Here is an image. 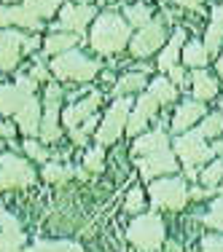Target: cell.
<instances>
[{
  "mask_svg": "<svg viewBox=\"0 0 223 252\" xmlns=\"http://www.w3.org/2000/svg\"><path fill=\"white\" fill-rule=\"evenodd\" d=\"M218 73H221V78H223V54L218 57Z\"/></svg>",
  "mask_w": 223,
  "mask_h": 252,
  "instance_id": "cell-46",
  "label": "cell"
},
{
  "mask_svg": "<svg viewBox=\"0 0 223 252\" xmlns=\"http://www.w3.org/2000/svg\"><path fill=\"white\" fill-rule=\"evenodd\" d=\"M59 99H62V89L57 83H49L46 89V113L40 118V140L43 142H57L62 129H59Z\"/></svg>",
  "mask_w": 223,
  "mask_h": 252,
  "instance_id": "cell-8",
  "label": "cell"
},
{
  "mask_svg": "<svg viewBox=\"0 0 223 252\" xmlns=\"http://www.w3.org/2000/svg\"><path fill=\"white\" fill-rule=\"evenodd\" d=\"M124 209L129 215H140L143 209H146V193H143L140 188H132L129 196H126V201H124Z\"/></svg>",
  "mask_w": 223,
  "mask_h": 252,
  "instance_id": "cell-33",
  "label": "cell"
},
{
  "mask_svg": "<svg viewBox=\"0 0 223 252\" xmlns=\"http://www.w3.org/2000/svg\"><path fill=\"white\" fill-rule=\"evenodd\" d=\"M132 40L129 25L116 14H102L92 27V49L100 54H116Z\"/></svg>",
  "mask_w": 223,
  "mask_h": 252,
  "instance_id": "cell-1",
  "label": "cell"
},
{
  "mask_svg": "<svg viewBox=\"0 0 223 252\" xmlns=\"http://www.w3.org/2000/svg\"><path fill=\"white\" fill-rule=\"evenodd\" d=\"M83 166H86V172H102V166H105V151H102V145H94L86 153Z\"/></svg>",
  "mask_w": 223,
  "mask_h": 252,
  "instance_id": "cell-34",
  "label": "cell"
},
{
  "mask_svg": "<svg viewBox=\"0 0 223 252\" xmlns=\"http://www.w3.org/2000/svg\"><path fill=\"white\" fill-rule=\"evenodd\" d=\"M223 43V3L213 11V22L207 27V35H204V49L207 54H218Z\"/></svg>",
  "mask_w": 223,
  "mask_h": 252,
  "instance_id": "cell-21",
  "label": "cell"
},
{
  "mask_svg": "<svg viewBox=\"0 0 223 252\" xmlns=\"http://www.w3.org/2000/svg\"><path fill=\"white\" fill-rule=\"evenodd\" d=\"M73 172L68 169V166H59V164H46L43 166V180H49V183H65V180H70Z\"/></svg>",
  "mask_w": 223,
  "mask_h": 252,
  "instance_id": "cell-36",
  "label": "cell"
},
{
  "mask_svg": "<svg viewBox=\"0 0 223 252\" xmlns=\"http://www.w3.org/2000/svg\"><path fill=\"white\" fill-rule=\"evenodd\" d=\"M27 27V30H40V19L33 14V11H27L25 5H19V8H8V5H0V27Z\"/></svg>",
  "mask_w": 223,
  "mask_h": 252,
  "instance_id": "cell-17",
  "label": "cell"
},
{
  "mask_svg": "<svg viewBox=\"0 0 223 252\" xmlns=\"http://www.w3.org/2000/svg\"><path fill=\"white\" fill-rule=\"evenodd\" d=\"M16 129L22 131V134H27V137H33V134H38L40 131V105H38V99L35 97H30V102L25 107H22L19 113H16Z\"/></svg>",
  "mask_w": 223,
  "mask_h": 252,
  "instance_id": "cell-18",
  "label": "cell"
},
{
  "mask_svg": "<svg viewBox=\"0 0 223 252\" xmlns=\"http://www.w3.org/2000/svg\"><path fill=\"white\" fill-rule=\"evenodd\" d=\"M14 131H16V126H11V124H5V121H0V137H14Z\"/></svg>",
  "mask_w": 223,
  "mask_h": 252,
  "instance_id": "cell-42",
  "label": "cell"
},
{
  "mask_svg": "<svg viewBox=\"0 0 223 252\" xmlns=\"http://www.w3.org/2000/svg\"><path fill=\"white\" fill-rule=\"evenodd\" d=\"M129 113H132V102L129 99H116V105L108 110V116L102 118V124L97 126V142L100 145H111L126 131L129 124Z\"/></svg>",
  "mask_w": 223,
  "mask_h": 252,
  "instance_id": "cell-7",
  "label": "cell"
},
{
  "mask_svg": "<svg viewBox=\"0 0 223 252\" xmlns=\"http://www.w3.org/2000/svg\"><path fill=\"white\" fill-rule=\"evenodd\" d=\"M124 16H126V25H135V27L150 25V8H148V5H143V3L126 5V8H124Z\"/></svg>",
  "mask_w": 223,
  "mask_h": 252,
  "instance_id": "cell-28",
  "label": "cell"
},
{
  "mask_svg": "<svg viewBox=\"0 0 223 252\" xmlns=\"http://www.w3.org/2000/svg\"><path fill=\"white\" fill-rule=\"evenodd\" d=\"M30 97H33V94L25 92L22 86L5 83V86H0V113H3V116H16V113L30 102Z\"/></svg>",
  "mask_w": 223,
  "mask_h": 252,
  "instance_id": "cell-15",
  "label": "cell"
},
{
  "mask_svg": "<svg viewBox=\"0 0 223 252\" xmlns=\"http://www.w3.org/2000/svg\"><path fill=\"white\" fill-rule=\"evenodd\" d=\"M202 250L204 252H223V236H204Z\"/></svg>",
  "mask_w": 223,
  "mask_h": 252,
  "instance_id": "cell-38",
  "label": "cell"
},
{
  "mask_svg": "<svg viewBox=\"0 0 223 252\" xmlns=\"http://www.w3.org/2000/svg\"><path fill=\"white\" fill-rule=\"evenodd\" d=\"M22 49H25V51H35V49H38V38H27Z\"/></svg>",
  "mask_w": 223,
  "mask_h": 252,
  "instance_id": "cell-44",
  "label": "cell"
},
{
  "mask_svg": "<svg viewBox=\"0 0 223 252\" xmlns=\"http://www.w3.org/2000/svg\"><path fill=\"white\" fill-rule=\"evenodd\" d=\"M19 252H83V247L75 242H35L33 247Z\"/></svg>",
  "mask_w": 223,
  "mask_h": 252,
  "instance_id": "cell-25",
  "label": "cell"
},
{
  "mask_svg": "<svg viewBox=\"0 0 223 252\" xmlns=\"http://www.w3.org/2000/svg\"><path fill=\"white\" fill-rule=\"evenodd\" d=\"M202 116H204V102H196V99L194 102H183L172 116V129L178 131V134L180 131H188Z\"/></svg>",
  "mask_w": 223,
  "mask_h": 252,
  "instance_id": "cell-19",
  "label": "cell"
},
{
  "mask_svg": "<svg viewBox=\"0 0 223 252\" xmlns=\"http://www.w3.org/2000/svg\"><path fill=\"white\" fill-rule=\"evenodd\" d=\"M46 51L49 54H65V51H70L75 46V38H73V32H59V35H49L46 38Z\"/></svg>",
  "mask_w": 223,
  "mask_h": 252,
  "instance_id": "cell-27",
  "label": "cell"
},
{
  "mask_svg": "<svg viewBox=\"0 0 223 252\" xmlns=\"http://www.w3.org/2000/svg\"><path fill=\"white\" fill-rule=\"evenodd\" d=\"M16 86H22L25 92H30V94H33V92H35V86H38V81H33L30 75H22L19 81H16Z\"/></svg>",
  "mask_w": 223,
  "mask_h": 252,
  "instance_id": "cell-40",
  "label": "cell"
},
{
  "mask_svg": "<svg viewBox=\"0 0 223 252\" xmlns=\"http://www.w3.org/2000/svg\"><path fill=\"white\" fill-rule=\"evenodd\" d=\"M126 239L135 247L153 252L164 244V223L156 215H137V220H132V225L126 228Z\"/></svg>",
  "mask_w": 223,
  "mask_h": 252,
  "instance_id": "cell-3",
  "label": "cell"
},
{
  "mask_svg": "<svg viewBox=\"0 0 223 252\" xmlns=\"http://www.w3.org/2000/svg\"><path fill=\"white\" fill-rule=\"evenodd\" d=\"M146 86V73H126L121 81L116 83V94H129V92H140Z\"/></svg>",
  "mask_w": 223,
  "mask_h": 252,
  "instance_id": "cell-29",
  "label": "cell"
},
{
  "mask_svg": "<svg viewBox=\"0 0 223 252\" xmlns=\"http://www.w3.org/2000/svg\"><path fill=\"white\" fill-rule=\"evenodd\" d=\"M218 183H223V158L215 161V164H210L207 169L202 172V185H207V188H215Z\"/></svg>",
  "mask_w": 223,
  "mask_h": 252,
  "instance_id": "cell-35",
  "label": "cell"
},
{
  "mask_svg": "<svg viewBox=\"0 0 223 252\" xmlns=\"http://www.w3.org/2000/svg\"><path fill=\"white\" fill-rule=\"evenodd\" d=\"M218 190H221V196H223V183H221V188H218Z\"/></svg>",
  "mask_w": 223,
  "mask_h": 252,
  "instance_id": "cell-48",
  "label": "cell"
},
{
  "mask_svg": "<svg viewBox=\"0 0 223 252\" xmlns=\"http://www.w3.org/2000/svg\"><path fill=\"white\" fill-rule=\"evenodd\" d=\"M175 151H178L180 161L186 164V175L188 177H196V166L204 164V161H210V156L213 153V148L204 145V137L196 131H186L183 137H178V142H175Z\"/></svg>",
  "mask_w": 223,
  "mask_h": 252,
  "instance_id": "cell-4",
  "label": "cell"
},
{
  "mask_svg": "<svg viewBox=\"0 0 223 252\" xmlns=\"http://www.w3.org/2000/svg\"><path fill=\"white\" fill-rule=\"evenodd\" d=\"M178 5H183V8H199L202 0H178Z\"/></svg>",
  "mask_w": 223,
  "mask_h": 252,
  "instance_id": "cell-43",
  "label": "cell"
},
{
  "mask_svg": "<svg viewBox=\"0 0 223 252\" xmlns=\"http://www.w3.org/2000/svg\"><path fill=\"white\" fill-rule=\"evenodd\" d=\"M25 35L14 32V30H0V67L3 70H14L19 64V54L25 46Z\"/></svg>",
  "mask_w": 223,
  "mask_h": 252,
  "instance_id": "cell-14",
  "label": "cell"
},
{
  "mask_svg": "<svg viewBox=\"0 0 223 252\" xmlns=\"http://www.w3.org/2000/svg\"><path fill=\"white\" fill-rule=\"evenodd\" d=\"M170 145V140H167V131H161V129H156V131H150V134H143V137H137V142H135V156H150V153H156V151H164V148Z\"/></svg>",
  "mask_w": 223,
  "mask_h": 252,
  "instance_id": "cell-20",
  "label": "cell"
},
{
  "mask_svg": "<svg viewBox=\"0 0 223 252\" xmlns=\"http://www.w3.org/2000/svg\"><path fill=\"white\" fill-rule=\"evenodd\" d=\"M25 151H27V156L30 158H35V161H40V164H43L46 158H49V153L43 151V148H40V142H35V140H30L27 137V142H25Z\"/></svg>",
  "mask_w": 223,
  "mask_h": 252,
  "instance_id": "cell-37",
  "label": "cell"
},
{
  "mask_svg": "<svg viewBox=\"0 0 223 252\" xmlns=\"http://www.w3.org/2000/svg\"><path fill=\"white\" fill-rule=\"evenodd\" d=\"M30 78H33V81H49V70H46L43 64H35V67L30 70Z\"/></svg>",
  "mask_w": 223,
  "mask_h": 252,
  "instance_id": "cell-39",
  "label": "cell"
},
{
  "mask_svg": "<svg viewBox=\"0 0 223 252\" xmlns=\"http://www.w3.org/2000/svg\"><path fill=\"white\" fill-rule=\"evenodd\" d=\"M78 5H89V0H78Z\"/></svg>",
  "mask_w": 223,
  "mask_h": 252,
  "instance_id": "cell-47",
  "label": "cell"
},
{
  "mask_svg": "<svg viewBox=\"0 0 223 252\" xmlns=\"http://www.w3.org/2000/svg\"><path fill=\"white\" fill-rule=\"evenodd\" d=\"M137 166H140V175L146 180H156L161 175H172V172L178 169V161H175L170 148H164V151H156L150 156H140Z\"/></svg>",
  "mask_w": 223,
  "mask_h": 252,
  "instance_id": "cell-10",
  "label": "cell"
},
{
  "mask_svg": "<svg viewBox=\"0 0 223 252\" xmlns=\"http://www.w3.org/2000/svg\"><path fill=\"white\" fill-rule=\"evenodd\" d=\"M161 43H164V25L150 22V25L140 27L137 38L129 40V51H132V57H150L153 51L161 49Z\"/></svg>",
  "mask_w": 223,
  "mask_h": 252,
  "instance_id": "cell-9",
  "label": "cell"
},
{
  "mask_svg": "<svg viewBox=\"0 0 223 252\" xmlns=\"http://www.w3.org/2000/svg\"><path fill=\"white\" fill-rule=\"evenodd\" d=\"M170 81H172V83H186V70L175 64V67L170 70Z\"/></svg>",
  "mask_w": 223,
  "mask_h": 252,
  "instance_id": "cell-41",
  "label": "cell"
},
{
  "mask_svg": "<svg viewBox=\"0 0 223 252\" xmlns=\"http://www.w3.org/2000/svg\"><path fill=\"white\" fill-rule=\"evenodd\" d=\"M150 97L156 102H175L178 97V89L172 86V81H167V78H156V81H150Z\"/></svg>",
  "mask_w": 223,
  "mask_h": 252,
  "instance_id": "cell-24",
  "label": "cell"
},
{
  "mask_svg": "<svg viewBox=\"0 0 223 252\" xmlns=\"http://www.w3.org/2000/svg\"><path fill=\"white\" fill-rule=\"evenodd\" d=\"M223 131V113H210V116H204L202 126H199V134L207 140V137H218Z\"/></svg>",
  "mask_w": 223,
  "mask_h": 252,
  "instance_id": "cell-30",
  "label": "cell"
},
{
  "mask_svg": "<svg viewBox=\"0 0 223 252\" xmlns=\"http://www.w3.org/2000/svg\"><path fill=\"white\" fill-rule=\"evenodd\" d=\"M204 225H207V228H215V231H223V196L213 201L210 212L204 215Z\"/></svg>",
  "mask_w": 223,
  "mask_h": 252,
  "instance_id": "cell-32",
  "label": "cell"
},
{
  "mask_svg": "<svg viewBox=\"0 0 223 252\" xmlns=\"http://www.w3.org/2000/svg\"><path fill=\"white\" fill-rule=\"evenodd\" d=\"M97 105H100V94L94 92V94H86V97H83L81 102H75L73 107H68V110L62 113V124L68 126V131L81 129V126H83V124L89 121V118L94 116Z\"/></svg>",
  "mask_w": 223,
  "mask_h": 252,
  "instance_id": "cell-12",
  "label": "cell"
},
{
  "mask_svg": "<svg viewBox=\"0 0 223 252\" xmlns=\"http://www.w3.org/2000/svg\"><path fill=\"white\" fill-rule=\"evenodd\" d=\"M148 193H150V199H153L156 207L183 209L186 201H188V185H186V180H180V177H164V180L159 177L148 188Z\"/></svg>",
  "mask_w": 223,
  "mask_h": 252,
  "instance_id": "cell-6",
  "label": "cell"
},
{
  "mask_svg": "<svg viewBox=\"0 0 223 252\" xmlns=\"http://www.w3.org/2000/svg\"><path fill=\"white\" fill-rule=\"evenodd\" d=\"M92 19H94L92 5H73L70 3V5H62V11H59V27L73 32V35H81Z\"/></svg>",
  "mask_w": 223,
  "mask_h": 252,
  "instance_id": "cell-13",
  "label": "cell"
},
{
  "mask_svg": "<svg viewBox=\"0 0 223 252\" xmlns=\"http://www.w3.org/2000/svg\"><path fill=\"white\" fill-rule=\"evenodd\" d=\"M51 73L59 81H78L86 83L100 73V64L94 59H86L81 51H65L57 59H51Z\"/></svg>",
  "mask_w": 223,
  "mask_h": 252,
  "instance_id": "cell-2",
  "label": "cell"
},
{
  "mask_svg": "<svg viewBox=\"0 0 223 252\" xmlns=\"http://www.w3.org/2000/svg\"><path fill=\"white\" fill-rule=\"evenodd\" d=\"M59 5H62V0H25V8L33 11L38 19L40 16H51Z\"/></svg>",
  "mask_w": 223,
  "mask_h": 252,
  "instance_id": "cell-31",
  "label": "cell"
},
{
  "mask_svg": "<svg viewBox=\"0 0 223 252\" xmlns=\"http://www.w3.org/2000/svg\"><path fill=\"white\" fill-rule=\"evenodd\" d=\"M183 30H178V32L172 35V40H170V46H167L164 51L159 54V70H170L175 67V62H178V57H180V43H183Z\"/></svg>",
  "mask_w": 223,
  "mask_h": 252,
  "instance_id": "cell-23",
  "label": "cell"
},
{
  "mask_svg": "<svg viewBox=\"0 0 223 252\" xmlns=\"http://www.w3.org/2000/svg\"><path fill=\"white\" fill-rule=\"evenodd\" d=\"M156 107H159V102L150 97V94L140 97V99H137V105H135V110L129 113V124H126V131H129V134H137V131H143V129H146V124L150 121V118H153Z\"/></svg>",
  "mask_w": 223,
  "mask_h": 252,
  "instance_id": "cell-16",
  "label": "cell"
},
{
  "mask_svg": "<svg viewBox=\"0 0 223 252\" xmlns=\"http://www.w3.org/2000/svg\"><path fill=\"white\" fill-rule=\"evenodd\" d=\"M191 81H194V97H196V102H207V99H213L215 94H218V81H215L210 73H204V70H196Z\"/></svg>",
  "mask_w": 223,
  "mask_h": 252,
  "instance_id": "cell-22",
  "label": "cell"
},
{
  "mask_svg": "<svg viewBox=\"0 0 223 252\" xmlns=\"http://www.w3.org/2000/svg\"><path fill=\"white\" fill-rule=\"evenodd\" d=\"M207 49H204L199 40H191V43H186L183 49V62L191 64V67H204V62H207Z\"/></svg>",
  "mask_w": 223,
  "mask_h": 252,
  "instance_id": "cell-26",
  "label": "cell"
},
{
  "mask_svg": "<svg viewBox=\"0 0 223 252\" xmlns=\"http://www.w3.org/2000/svg\"><path fill=\"white\" fill-rule=\"evenodd\" d=\"M35 183V172L30 161L14 153H0V190L11 188H30Z\"/></svg>",
  "mask_w": 223,
  "mask_h": 252,
  "instance_id": "cell-5",
  "label": "cell"
},
{
  "mask_svg": "<svg viewBox=\"0 0 223 252\" xmlns=\"http://www.w3.org/2000/svg\"><path fill=\"white\" fill-rule=\"evenodd\" d=\"M25 247V231L19 220L0 207V252H19Z\"/></svg>",
  "mask_w": 223,
  "mask_h": 252,
  "instance_id": "cell-11",
  "label": "cell"
},
{
  "mask_svg": "<svg viewBox=\"0 0 223 252\" xmlns=\"http://www.w3.org/2000/svg\"><path fill=\"white\" fill-rule=\"evenodd\" d=\"M213 153H215V156H223V140H218V142L213 145Z\"/></svg>",
  "mask_w": 223,
  "mask_h": 252,
  "instance_id": "cell-45",
  "label": "cell"
}]
</instances>
